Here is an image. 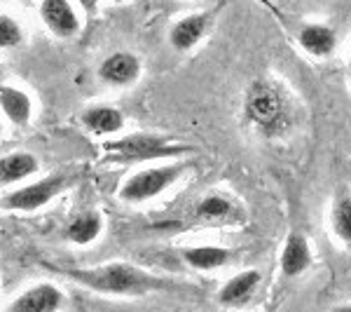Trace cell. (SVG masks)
I'll return each instance as SVG.
<instances>
[{
  "label": "cell",
  "instance_id": "obj_1",
  "mask_svg": "<svg viewBox=\"0 0 351 312\" xmlns=\"http://www.w3.org/2000/svg\"><path fill=\"white\" fill-rule=\"evenodd\" d=\"M64 275L75 285L101 293V296L141 298L176 289L173 282L152 275L134 263H124V260H112V263L94 265V268H68L64 270Z\"/></svg>",
  "mask_w": 351,
  "mask_h": 312
},
{
  "label": "cell",
  "instance_id": "obj_2",
  "mask_svg": "<svg viewBox=\"0 0 351 312\" xmlns=\"http://www.w3.org/2000/svg\"><path fill=\"white\" fill-rule=\"evenodd\" d=\"M243 122L263 139H284L295 127V106L284 85L258 78L243 94Z\"/></svg>",
  "mask_w": 351,
  "mask_h": 312
},
{
  "label": "cell",
  "instance_id": "obj_3",
  "mask_svg": "<svg viewBox=\"0 0 351 312\" xmlns=\"http://www.w3.org/2000/svg\"><path fill=\"white\" fill-rule=\"evenodd\" d=\"M106 155L112 162H157V160H176L188 155V146L173 144L160 134L136 132L122 139H112L104 146Z\"/></svg>",
  "mask_w": 351,
  "mask_h": 312
},
{
  "label": "cell",
  "instance_id": "obj_4",
  "mask_svg": "<svg viewBox=\"0 0 351 312\" xmlns=\"http://www.w3.org/2000/svg\"><path fill=\"white\" fill-rule=\"evenodd\" d=\"M188 169H190V162H180V160L143 167L124 181L117 195H120L122 202H129V204L150 202V200H155V197L164 195L169 188H173V186L185 177Z\"/></svg>",
  "mask_w": 351,
  "mask_h": 312
},
{
  "label": "cell",
  "instance_id": "obj_5",
  "mask_svg": "<svg viewBox=\"0 0 351 312\" xmlns=\"http://www.w3.org/2000/svg\"><path fill=\"white\" fill-rule=\"evenodd\" d=\"M71 183L73 177H68V174H49L40 181L19 186L12 192H8L0 204L8 212H38V209L47 207L49 202L56 200Z\"/></svg>",
  "mask_w": 351,
  "mask_h": 312
},
{
  "label": "cell",
  "instance_id": "obj_6",
  "mask_svg": "<svg viewBox=\"0 0 351 312\" xmlns=\"http://www.w3.org/2000/svg\"><path fill=\"white\" fill-rule=\"evenodd\" d=\"M141 73H143L141 59L134 52H124V49H117V52L108 54L99 64V68H96L99 80L115 89L132 87V85L138 82Z\"/></svg>",
  "mask_w": 351,
  "mask_h": 312
},
{
  "label": "cell",
  "instance_id": "obj_7",
  "mask_svg": "<svg viewBox=\"0 0 351 312\" xmlns=\"http://www.w3.org/2000/svg\"><path fill=\"white\" fill-rule=\"evenodd\" d=\"M211 26H213V14L206 12V10L180 16L169 28V45H171L176 52H190V49H195L208 36Z\"/></svg>",
  "mask_w": 351,
  "mask_h": 312
},
{
  "label": "cell",
  "instance_id": "obj_8",
  "mask_svg": "<svg viewBox=\"0 0 351 312\" xmlns=\"http://www.w3.org/2000/svg\"><path fill=\"white\" fill-rule=\"evenodd\" d=\"M40 19L56 38H75L82 31V19L73 0H40Z\"/></svg>",
  "mask_w": 351,
  "mask_h": 312
},
{
  "label": "cell",
  "instance_id": "obj_9",
  "mask_svg": "<svg viewBox=\"0 0 351 312\" xmlns=\"http://www.w3.org/2000/svg\"><path fill=\"white\" fill-rule=\"evenodd\" d=\"M66 296L59 287L40 282V285L28 287L21 291L12 303L8 305V312H59L64 308Z\"/></svg>",
  "mask_w": 351,
  "mask_h": 312
},
{
  "label": "cell",
  "instance_id": "obj_10",
  "mask_svg": "<svg viewBox=\"0 0 351 312\" xmlns=\"http://www.w3.org/2000/svg\"><path fill=\"white\" fill-rule=\"evenodd\" d=\"M298 45L304 54L314 56V59H328L335 54L339 38L332 26L321 24V21H304L298 28Z\"/></svg>",
  "mask_w": 351,
  "mask_h": 312
},
{
  "label": "cell",
  "instance_id": "obj_11",
  "mask_svg": "<svg viewBox=\"0 0 351 312\" xmlns=\"http://www.w3.org/2000/svg\"><path fill=\"white\" fill-rule=\"evenodd\" d=\"M311 263H314V252H311L307 235L300 230L288 232L284 249H281V256H279L281 275L293 280V277L304 275V272L311 268Z\"/></svg>",
  "mask_w": 351,
  "mask_h": 312
},
{
  "label": "cell",
  "instance_id": "obj_12",
  "mask_svg": "<svg viewBox=\"0 0 351 312\" xmlns=\"http://www.w3.org/2000/svg\"><path fill=\"white\" fill-rule=\"evenodd\" d=\"M192 216H195V221H202V223H237V221L243 219V212L239 204L225 192H208L195 204Z\"/></svg>",
  "mask_w": 351,
  "mask_h": 312
},
{
  "label": "cell",
  "instance_id": "obj_13",
  "mask_svg": "<svg viewBox=\"0 0 351 312\" xmlns=\"http://www.w3.org/2000/svg\"><path fill=\"white\" fill-rule=\"evenodd\" d=\"M263 275L256 268H248L237 272L234 277H230L223 287L218 289V303L223 308H241L253 298V293L258 291Z\"/></svg>",
  "mask_w": 351,
  "mask_h": 312
},
{
  "label": "cell",
  "instance_id": "obj_14",
  "mask_svg": "<svg viewBox=\"0 0 351 312\" xmlns=\"http://www.w3.org/2000/svg\"><path fill=\"white\" fill-rule=\"evenodd\" d=\"M0 113L5 120L12 122L14 127H26L33 120V99L26 89L16 85H3L0 87Z\"/></svg>",
  "mask_w": 351,
  "mask_h": 312
},
{
  "label": "cell",
  "instance_id": "obj_15",
  "mask_svg": "<svg viewBox=\"0 0 351 312\" xmlns=\"http://www.w3.org/2000/svg\"><path fill=\"white\" fill-rule=\"evenodd\" d=\"M80 122L96 136H112L122 132L127 118H124L120 109H115L110 104H94L82 111Z\"/></svg>",
  "mask_w": 351,
  "mask_h": 312
},
{
  "label": "cell",
  "instance_id": "obj_16",
  "mask_svg": "<svg viewBox=\"0 0 351 312\" xmlns=\"http://www.w3.org/2000/svg\"><path fill=\"white\" fill-rule=\"evenodd\" d=\"M185 265L197 272H211L220 270L232 260V252L218 245H197V247H185L180 252Z\"/></svg>",
  "mask_w": 351,
  "mask_h": 312
},
{
  "label": "cell",
  "instance_id": "obj_17",
  "mask_svg": "<svg viewBox=\"0 0 351 312\" xmlns=\"http://www.w3.org/2000/svg\"><path fill=\"white\" fill-rule=\"evenodd\" d=\"M38 157L31 155L26 151H16V153H8V155L0 157V183L3 186H12L19 183L28 177L38 172Z\"/></svg>",
  "mask_w": 351,
  "mask_h": 312
},
{
  "label": "cell",
  "instance_id": "obj_18",
  "mask_svg": "<svg viewBox=\"0 0 351 312\" xmlns=\"http://www.w3.org/2000/svg\"><path fill=\"white\" fill-rule=\"evenodd\" d=\"M101 232H104V219H101L99 212H92V209H89V212L77 214V216L66 225L64 235L68 242H73V245L87 247L99 240Z\"/></svg>",
  "mask_w": 351,
  "mask_h": 312
},
{
  "label": "cell",
  "instance_id": "obj_19",
  "mask_svg": "<svg viewBox=\"0 0 351 312\" xmlns=\"http://www.w3.org/2000/svg\"><path fill=\"white\" fill-rule=\"evenodd\" d=\"M330 230L337 242L351 249V192H339L332 200Z\"/></svg>",
  "mask_w": 351,
  "mask_h": 312
},
{
  "label": "cell",
  "instance_id": "obj_20",
  "mask_svg": "<svg viewBox=\"0 0 351 312\" xmlns=\"http://www.w3.org/2000/svg\"><path fill=\"white\" fill-rule=\"evenodd\" d=\"M24 43V28L10 14L0 12V49H16Z\"/></svg>",
  "mask_w": 351,
  "mask_h": 312
},
{
  "label": "cell",
  "instance_id": "obj_21",
  "mask_svg": "<svg viewBox=\"0 0 351 312\" xmlns=\"http://www.w3.org/2000/svg\"><path fill=\"white\" fill-rule=\"evenodd\" d=\"M84 14H96L99 12V0H73Z\"/></svg>",
  "mask_w": 351,
  "mask_h": 312
},
{
  "label": "cell",
  "instance_id": "obj_22",
  "mask_svg": "<svg viewBox=\"0 0 351 312\" xmlns=\"http://www.w3.org/2000/svg\"><path fill=\"white\" fill-rule=\"evenodd\" d=\"M330 312H351V303H339Z\"/></svg>",
  "mask_w": 351,
  "mask_h": 312
},
{
  "label": "cell",
  "instance_id": "obj_23",
  "mask_svg": "<svg viewBox=\"0 0 351 312\" xmlns=\"http://www.w3.org/2000/svg\"><path fill=\"white\" fill-rule=\"evenodd\" d=\"M110 3H112V5H124L127 0H110Z\"/></svg>",
  "mask_w": 351,
  "mask_h": 312
},
{
  "label": "cell",
  "instance_id": "obj_24",
  "mask_svg": "<svg viewBox=\"0 0 351 312\" xmlns=\"http://www.w3.org/2000/svg\"><path fill=\"white\" fill-rule=\"evenodd\" d=\"M21 3H28V0H21Z\"/></svg>",
  "mask_w": 351,
  "mask_h": 312
}]
</instances>
